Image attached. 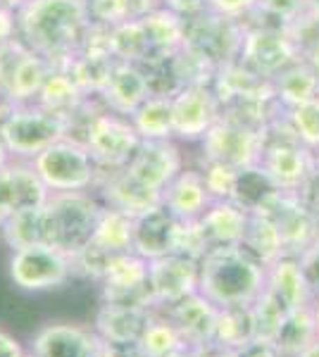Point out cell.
Listing matches in <instances>:
<instances>
[{
  "label": "cell",
  "instance_id": "6da1fadb",
  "mask_svg": "<svg viewBox=\"0 0 319 357\" xmlns=\"http://www.w3.org/2000/svg\"><path fill=\"white\" fill-rule=\"evenodd\" d=\"M89 26V0H29L17 10V36L53 67L77 53Z\"/></svg>",
  "mask_w": 319,
  "mask_h": 357
},
{
  "label": "cell",
  "instance_id": "7a4b0ae2",
  "mask_svg": "<svg viewBox=\"0 0 319 357\" xmlns=\"http://www.w3.org/2000/svg\"><path fill=\"white\" fill-rule=\"evenodd\" d=\"M265 284L267 267L241 245H217L200 260L198 291L217 307H251Z\"/></svg>",
  "mask_w": 319,
  "mask_h": 357
},
{
  "label": "cell",
  "instance_id": "3957f363",
  "mask_svg": "<svg viewBox=\"0 0 319 357\" xmlns=\"http://www.w3.org/2000/svg\"><path fill=\"white\" fill-rule=\"evenodd\" d=\"M101 212L103 200L96 191L50 193L43 205L45 245L74 257L91 241Z\"/></svg>",
  "mask_w": 319,
  "mask_h": 357
},
{
  "label": "cell",
  "instance_id": "277c9868",
  "mask_svg": "<svg viewBox=\"0 0 319 357\" xmlns=\"http://www.w3.org/2000/svg\"><path fill=\"white\" fill-rule=\"evenodd\" d=\"M69 131V119L38 102L15 105L0 124V136L8 146L13 160L31 162L38 153L53 146Z\"/></svg>",
  "mask_w": 319,
  "mask_h": 357
},
{
  "label": "cell",
  "instance_id": "5b68a950",
  "mask_svg": "<svg viewBox=\"0 0 319 357\" xmlns=\"http://www.w3.org/2000/svg\"><path fill=\"white\" fill-rule=\"evenodd\" d=\"M31 167L50 193L96 191L101 178V167L96 165L84 143L67 136L38 153L31 160Z\"/></svg>",
  "mask_w": 319,
  "mask_h": 357
},
{
  "label": "cell",
  "instance_id": "8992f818",
  "mask_svg": "<svg viewBox=\"0 0 319 357\" xmlns=\"http://www.w3.org/2000/svg\"><path fill=\"white\" fill-rule=\"evenodd\" d=\"M8 276L17 291L45 293L67 286L74 279L72 255L53 245H29L10 250Z\"/></svg>",
  "mask_w": 319,
  "mask_h": 357
},
{
  "label": "cell",
  "instance_id": "52a82bcc",
  "mask_svg": "<svg viewBox=\"0 0 319 357\" xmlns=\"http://www.w3.org/2000/svg\"><path fill=\"white\" fill-rule=\"evenodd\" d=\"M262 131L239 122L222 112L212 129L200 138V158L207 162H224L236 169L260 165L262 158Z\"/></svg>",
  "mask_w": 319,
  "mask_h": 357
},
{
  "label": "cell",
  "instance_id": "ba28073f",
  "mask_svg": "<svg viewBox=\"0 0 319 357\" xmlns=\"http://www.w3.org/2000/svg\"><path fill=\"white\" fill-rule=\"evenodd\" d=\"M243 43L239 60L246 62L253 72L262 74L265 79L279 77L283 69L293 67L303 60V53L295 45L288 29L281 26H258L243 24Z\"/></svg>",
  "mask_w": 319,
  "mask_h": 357
},
{
  "label": "cell",
  "instance_id": "9c48e42d",
  "mask_svg": "<svg viewBox=\"0 0 319 357\" xmlns=\"http://www.w3.org/2000/svg\"><path fill=\"white\" fill-rule=\"evenodd\" d=\"M186 22V45L200 53L210 65L222 67L239 60L241 43H243V22L229 20L217 13H205L191 17Z\"/></svg>",
  "mask_w": 319,
  "mask_h": 357
},
{
  "label": "cell",
  "instance_id": "30bf717a",
  "mask_svg": "<svg viewBox=\"0 0 319 357\" xmlns=\"http://www.w3.org/2000/svg\"><path fill=\"white\" fill-rule=\"evenodd\" d=\"M98 286H101V303L138 305V307L155 310L148 289V260L133 250L114 255Z\"/></svg>",
  "mask_w": 319,
  "mask_h": 357
},
{
  "label": "cell",
  "instance_id": "8fae6325",
  "mask_svg": "<svg viewBox=\"0 0 319 357\" xmlns=\"http://www.w3.org/2000/svg\"><path fill=\"white\" fill-rule=\"evenodd\" d=\"M222 117V105L212 86H186L172 96L174 141L200 143V138Z\"/></svg>",
  "mask_w": 319,
  "mask_h": 357
},
{
  "label": "cell",
  "instance_id": "7c38bea8",
  "mask_svg": "<svg viewBox=\"0 0 319 357\" xmlns=\"http://www.w3.org/2000/svg\"><path fill=\"white\" fill-rule=\"evenodd\" d=\"M200 262L170 252L165 257L148 262V289L153 296L155 310L170 307L184 298L198 293Z\"/></svg>",
  "mask_w": 319,
  "mask_h": 357
},
{
  "label": "cell",
  "instance_id": "4fadbf2b",
  "mask_svg": "<svg viewBox=\"0 0 319 357\" xmlns=\"http://www.w3.org/2000/svg\"><path fill=\"white\" fill-rule=\"evenodd\" d=\"M265 215H269L274 220L276 229H279L286 255L300 257L317 241L319 215L298 193L281 191Z\"/></svg>",
  "mask_w": 319,
  "mask_h": 357
},
{
  "label": "cell",
  "instance_id": "5bb4252c",
  "mask_svg": "<svg viewBox=\"0 0 319 357\" xmlns=\"http://www.w3.org/2000/svg\"><path fill=\"white\" fill-rule=\"evenodd\" d=\"M186 167L179 141H141L124 169L143 186L160 191Z\"/></svg>",
  "mask_w": 319,
  "mask_h": 357
},
{
  "label": "cell",
  "instance_id": "9a60e30c",
  "mask_svg": "<svg viewBox=\"0 0 319 357\" xmlns=\"http://www.w3.org/2000/svg\"><path fill=\"white\" fill-rule=\"evenodd\" d=\"M96 193L103 200V205L121 210L131 217H138L143 212L162 205V193L143 186L141 181H136L124 167L121 169L101 172Z\"/></svg>",
  "mask_w": 319,
  "mask_h": 357
},
{
  "label": "cell",
  "instance_id": "2e32d148",
  "mask_svg": "<svg viewBox=\"0 0 319 357\" xmlns=\"http://www.w3.org/2000/svg\"><path fill=\"white\" fill-rule=\"evenodd\" d=\"M153 312V307H138V305L101 303L91 329L101 341L114 345V348H133Z\"/></svg>",
  "mask_w": 319,
  "mask_h": 357
},
{
  "label": "cell",
  "instance_id": "e0dca14e",
  "mask_svg": "<svg viewBox=\"0 0 319 357\" xmlns=\"http://www.w3.org/2000/svg\"><path fill=\"white\" fill-rule=\"evenodd\" d=\"M98 336L91 326L72 321H50L31 336L29 350L38 357H91Z\"/></svg>",
  "mask_w": 319,
  "mask_h": 357
},
{
  "label": "cell",
  "instance_id": "ac0fdd59",
  "mask_svg": "<svg viewBox=\"0 0 319 357\" xmlns=\"http://www.w3.org/2000/svg\"><path fill=\"white\" fill-rule=\"evenodd\" d=\"M148 96H150V84L143 67L133 65V62L117 60L112 72H110L105 86H103V91L98 93V100L103 102L105 110L121 114V117H129Z\"/></svg>",
  "mask_w": 319,
  "mask_h": 357
},
{
  "label": "cell",
  "instance_id": "d6986e66",
  "mask_svg": "<svg viewBox=\"0 0 319 357\" xmlns=\"http://www.w3.org/2000/svg\"><path fill=\"white\" fill-rule=\"evenodd\" d=\"M162 312H165L167 319L177 326L184 343L193 345V348H202V345L212 343L219 307L210 298L202 296L200 291L184 298V301L170 305V307H162Z\"/></svg>",
  "mask_w": 319,
  "mask_h": 357
},
{
  "label": "cell",
  "instance_id": "ffe728a7",
  "mask_svg": "<svg viewBox=\"0 0 319 357\" xmlns=\"http://www.w3.org/2000/svg\"><path fill=\"white\" fill-rule=\"evenodd\" d=\"M179 220L167 207H153L133 217V252L146 260H158L174 252V236Z\"/></svg>",
  "mask_w": 319,
  "mask_h": 357
},
{
  "label": "cell",
  "instance_id": "44dd1931",
  "mask_svg": "<svg viewBox=\"0 0 319 357\" xmlns=\"http://www.w3.org/2000/svg\"><path fill=\"white\" fill-rule=\"evenodd\" d=\"M210 203L212 198L207 193L198 167H184L162 188V207H167L177 220H198Z\"/></svg>",
  "mask_w": 319,
  "mask_h": 357
},
{
  "label": "cell",
  "instance_id": "7402d4cb",
  "mask_svg": "<svg viewBox=\"0 0 319 357\" xmlns=\"http://www.w3.org/2000/svg\"><path fill=\"white\" fill-rule=\"evenodd\" d=\"M265 289L279 301L286 310L305 307L315 303V293L305 279L298 257L283 255L267 267V284Z\"/></svg>",
  "mask_w": 319,
  "mask_h": 357
},
{
  "label": "cell",
  "instance_id": "603a6c76",
  "mask_svg": "<svg viewBox=\"0 0 319 357\" xmlns=\"http://www.w3.org/2000/svg\"><path fill=\"white\" fill-rule=\"evenodd\" d=\"M248 212H243L231 200H212L210 207L200 215V224L205 229L212 248L217 245H241L248 229Z\"/></svg>",
  "mask_w": 319,
  "mask_h": 357
},
{
  "label": "cell",
  "instance_id": "cb8c5ba5",
  "mask_svg": "<svg viewBox=\"0 0 319 357\" xmlns=\"http://www.w3.org/2000/svg\"><path fill=\"white\" fill-rule=\"evenodd\" d=\"M279 193L281 188L272 181L269 174L260 165H255L239 172L231 203H236L248 215H265Z\"/></svg>",
  "mask_w": 319,
  "mask_h": 357
},
{
  "label": "cell",
  "instance_id": "d4e9b609",
  "mask_svg": "<svg viewBox=\"0 0 319 357\" xmlns=\"http://www.w3.org/2000/svg\"><path fill=\"white\" fill-rule=\"evenodd\" d=\"M141 24L150 45V57L174 55L186 45V22L162 5L143 17Z\"/></svg>",
  "mask_w": 319,
  "mask_h": 357
},
{
  "label": "cell",
  "instance_id": "484cf974",
  "mask_svg": "<svg viewBox=\"0 0 319 357\" xmlns=\"http://www.w3.org/2000/svg\"><path fill=\"white\" fill-rule=\"evenodd\" d=\"M50 69H53V65H50L43 55H38V53H34L31 48H27L20 57V62H17L5 93H8V98L15 102V105L36 102V98L40 93V89H43V82L50 74Z\"/></svg>",
  "mask_w": 319,
  "mask_h": 357
},
{
  "label": "cell",
  "instance_id": "4316f807",
  "mask_svg": "<svg viewBox=\"0 0 319 357\" xmlns=\"http://www.w3.org/2000/svg\"><path fill=\"white\" fill-rule=\"evenodd\" d=\"M114 57L112 53H103V50H89V48H79L65 65H60L62 69H67L69 77L77 82V86L84 91L86 96H98L105 86L110 72L114 67Z\"/></svg>",
  "mask_w": 319,
  "mask_h": 357
},
{
  "label": "cell",
  "instance_id": "83f0119b",
  "mask_svg": "<svg viewBox=\"0 0 319 357\" xmlns=\"http://www.w3.org/2000/svg\"><path fill=\"white\" fill-rule=\"evenodd\" d=\"M272 86H274V96L283 110H291L295 105L319 98V74L305 60L283 69L279 77L272 79Z\"/></svg>",
  "mask_w": 319,
  "mask_h": 357
},
{
  "label": "cell",
  "instance_id": "f1b7e54d",
  "mask_svg": "<svg viewBox=\"0 0 319 357\" xmlns=\"http://www.w3.org/2000/svg\"><path fill=\"white\" fill-rule=\"evenodd\" d=\"M133 129L141 141H170L174 138L172 96L150 93L141 105L129 114Z\"/></svg>",
  "mask_w": 319,
  "mask_h": 357
},
{
  "label": "cell",
  "instance_id": "f546056e",
  "mask_svg": "<svg viewBox=\"0 0 319 357\" xmlns=\"http://www.w3.org/2000/svg\"><path fill=\"white\" fill-rule=\"evenodd\" d=\"M89 98L91 96H86L84 91H81L79 86H77V82L69 77L67 69L53 67L48 77H45L43 89H40L36 102L69 119V114L77 112L79 107L84 105L86 100H89Z\"/></svg>",
  "mask_w": 319,
  "mask_h": 357
},
{
  "label": "cell",
  "instance_id": "4dcf8cb0",
  "mask_svg": "<svg viewBox=\"0 0 319 357\" xmlns=\"http://www.w3.org/2000/svg\"><path fill=\"white\" fill-rule=\"evenodd\" d=\"M241 248L251 257H255L262 267H269L272 262H276L279 257L286 255V252H283L281 234L269 215L248 217V229H246V236H243Z\"/></svg>",
  "mask_w": 319,
  "mask_h": 357
},
{
  "label": "cell",
  "instance_id": "1f68e13d",
  "mask_svg": "<svg viewBox=\"0 0 319 357\" xmlns=\"http://www.w3.org/2000/svg\"><path fill=\"white\" fill-rule=\"evenodd\" d=\"M91 243L98 245L101 250L110 255H119V252L133 250V217L121 210L103 205V212L96 222Z\"/></svg>",
  "mask_w": 319,
  "mask_h": 357
},
{
  "label": "cell",
  "instance_id": "d6a6232c",
  "mask_svg": "<svg viewBox=\"0 0 319 357\" xmlns=\"http://www.w3.org/2000/svg\"><path fill=\"white\" fill-rule=\"evenodd\" d=\"M315 338H317L315 312H312V305H305V307L288 310L274 343L283 357H295L305 345L315 341Z\"/></svg>",
  "mask_w": 319,
  "mask_h": 357
},
{
  "label": "cell",
  "instance_id": "836d02e7",
  "mask_svg": "<svg viewBox=\"0 0 319 357\" xmlns=\"http://www.w3.org/2000/svg\"><path fill=\"white\" fill-rule=\"evenodd\" d=\"M0 238L10 250L29 245H45V227H43V205L31 210H20L10 215V220L0 229Z\"/></svg>",
  "mask_w": 319,
  "mask_h": 357
},
{
  "label": "cell",
  "instance_id": "e575fe53",
  "mask_svg": "<svg viewBox=\"0 0 319 357\" xmlns=\"http://www.w3.org/2000/svg\"><path fill=\"white\" fill-rule=\"evenodd\" d=\"M179 345H184L181 333L177 331V326L167 319V314L162 310H155L141 333V338H138L136 350L141 357H165L172 350H177Z\"/></svg>",
  "mask_w": 319,
  "mask_h": 357
},
{
  "label": "cell",
  "instance_id": "d590c367",
  "mask_svg": "<svg viewBox=\"0 0 319 357\" xmlns=\"http://www.w3.org/2000/svg\"><path fill=\"white\" fill-rule=\"evenodd\" d=\"M255 338V321L251 307H219L212 343L236 350Z\"/></svg>",
  "mask_w": 319,
  "mask_h": 357
},
{
  "label": "cell",
  "instance_id": "8d00e7d4",
  "mask_svg": "<svg viewBox=\"0 0 319 357\" xmlns=\"http://www.w3.org/2000/svg\"><path fill=\"white\" fill-rule=\"evenodd\" d=\"M110 48H112L114 60L143 65L150 57V45L141 20H131L124 22V24L110 26Z\"/></svg>",
  "mask_w": 319,
  "mask_h": 357
},
{
  "label": "cell",
  "instance_id": "74e56055",
  "mask_svg": "<svg viewBox=\"0 0 319 357\" xmlns=\"http://www.w3.org/2000/svg\"><path fill=\"white\" fill-rule=\"evenodd\" d=\"M307 10V0H258L255 13L243 24L258 26H281L288 29Z\"/></svg>",
  "mask_w": 319,
  "mask_h": 357
},
{
  "label": "cell",
  "instance_id": "f35d334b",
  "mask_svg": "<svg viewBox=\"0 0 319 357\" xmlns=\"http://www.w3.org/2000/svg\"><path fill=\"white\" fill-rule=\"evenodd\" d=\"M251 312H253V321H255V336L267 338V341H274L288 310L265 289L262 296L251 305Z\"/></svg>",
  "mask_w": 319,
  "mask_h": 357
},
{
  "label": "cell",
  "instance_id": "ab89813d",
  "mask_svg": "<svg viewBox=\"0 0 319 357\" xmlns=\"http://www.w3.org/2000/svg\"><path fill=\"white\" fill-rule=\"evenodd\" d=\"M212 250V243L207 238L205 229L198 220H179L177 224V236H174V252L191 260H202L207 252Z\"/></svg>",
  "mask_w": 319,
  "mask_h": 357
},
{
  "label": "cell",
  "instance_id": "60d3db41",
  "mask_svg": "<svg viewBox=\"0 0 319 357\" xmlns=\"http://www.w3.org/2000/svg\"><path fill=\"white\" fill-rule=\"evenodd\" d=\"M286 117L291 129L295 131V136H298V141L317 153L319 151V98L286 110Z\"/></svg>",
  "mask_w": 319,
  "mask_h": 357
},
{
  "label": "cell",
  "instance_id": "b9f144b4",
  "mask_svg": "<svg viewBox=\"0 0 319 357\" xmlns=\"http://www.w3.org/2000/svg\"><path fill=\"white\" fill-rule=\"evenodd\" d=\"M198 169L212 200H231L241 169L224 162H207V160H198Z\"/></svg>",
  "mask_w": 319,
  "mask_h": 357
},
{
  "label": "cell",
  "instance_id": "7bdbcfd3",
  "mask_svg": "<svg viewBox=\"0 0 319 357\" xmlns=\"http://www.w3.org/2000/svg\"><path fill=\"white\" fill-rule=\"evenodd\" d=\"M91 22L103 26H117L124 22H131L129 0H89Z\"/></svg>",
  "mask_w": 319,
  "mask_h": 357
},
{
  "label": "cell",
  "instance_id": "ee69618b",
  "mask_svg": "<svg viewBox=\"0 0 319 357\" xmlns=\"http://www.w3.org/2000/svg\"><path fill=\"white\" fill-rule=\"evenodd\" d=\"M258 0H207V10L236 22H246L255 13Z\"/></svg>",
  "mask_w": 319,
  "mask_h": 357
},
{
  "label": "cell",
  "instance_id": "f6af8a7d",
  "mask_svg": "<svg viewBox=\"0 0 319 357\" xmlns=\"http://www.w3.org/2000/svg\"><path fill=\"white\" fill-rule=\"evenodd\" d=\"M298 262H300V267H303V272H305L307 284H310V289H312V293H315V298H317L319 296V236H317L315 243H312L303 252V255L298 257Z\"/></svg>",
  "mask_w": 319,
  "mask_h": 357
},
{
  "label": "cell",
  "instance_id": "bcb514c9",
  "mask_svg": "<svg viewBox=\"0 0 319 357\" xmlns=\"http://www.w3.org/2000/svg\"><path fill=\"white\" fill-rule=\"evenodd\" d=\"M234 357H283L276 348L274 341H267V338L255 336L248 343H243L241 348L234 350Z\"/></svg>",
  "mask_w": 319,
  "mask_h": 357
},
{
  "label": "cell",
  "instance_id": "7dc6e473",
  "mask_svg": "<svg viewBox=\"0 0 319 357\" xmlns=\"http://www.w3.org/2000/svg\"><path fill=\"white\" fill-rule=\"evenodd\" d=\"M160 5L170 13L179 15L181 20H191V17L207 10V0H160Z\"/></svg>",
  "mask_w": 319,
  "mask_h": 357
},
{
  "label": "cell",
  "instance_id": "c3c4849f",
  "mask_svg": "<svg viewBox=\"0 0 319 357\" xmlns=\"http://www.w3.org/2000/svg\"><path fill=\"white\" fill-rule=\"evenodd\" d=\"M15 198H13V191H10V183L5 178V167L0 169V229L3 224L10 220V215H15Z\"/></svg>",
  "mask_w": 319,
  "mask_h": 357
},
{
  "label": "cell",
  "instance_id": "681fc988",
  "mask_svg": "<svg viewBox=\"0 0 319 357\" xmlns=\"http://www.w3.org/2000/svg\"><path fill=\"white\" fill-rule=\"evenodd\" d=\"M17 38V13L0 5V45Z\"/></svg>",
  "mask_w": 319,
  "mask_h": 357
},
{
  "label": "cell",
  "instance_id": "f907efd6",
  "mask_svg": "<svg viewBox=\"0 0 319 357\" xmlns=\"http://www.w3.org/2000/svg\"><path fill=\"white\" fill-rule=\"evenodd\" d=\"M24 350L27 348L20 343V338H15L10 331L0 329V357H22Z\"/></svg>",
  "mask_w": 319,
  "mask_h": 357
},
{
  "label": "cell",
  "instance_id": "816d5d0a",
  "mask_svg": "<svg viewBox=\"0 0 319 357\" xmlns=\"http://www.w3.org/2000/svg\"><path fill=\"white\" fill-rule=\"evenodd\" d=\"M198 357H234V350L229 348H222L217 343H207L198 348Z\"/></svg>",
  "mask_w": 319,
  "mask_h": 357
},
{
  "label": "cell",
  "instance_id": "f5cc1de1",
  "mask_svg": "<svg viewBox=\"0 0 319 357\" xmlns=\"http://www.w3.org/2000/svg\"><path fill=\"white\" fill-rule=\"evenodd\" d=\"M91 357H121V353H119V348H114V345H110V343L98 338V343H96Z\"/></svg>",
  "mask_w": 319,
  "mask_h": 357
},
{
  "label": "cell",
  "instance_id": "db71d44e",
  "mask_svg": "<svg viewBox=\"0 0 319 357\" xmlns=\"http://www.w3.org/2000/svg\"><path fill=\"white\" fill-rule=\"evenodd\" d=\"M303 60L319 74V41H317V43H312L310 48H305V50H303Z\"/></svg>",
  "mask_w": 319,
  "mask_h": 357
},
{
  "label": "cell",
  "instance_id": "11a10c76",
  "mask_svg": "<svg viewBox=\"0 0 319 357\" xmlns=\"http://www.w3.org/2000/svg\"><path fill=\"white\" fill-rule=\"evenodd\" d=\"M165 357H198V348H193V345L184 343V345H179L177 350H172V353L165 355Z\"/></svg>",
  "mask_w": 319,
  "mask_h": 357
},
{
  "label": "cell",
  "instance_id": "9f6ffc18",
  "mask_svg": "<svg viewBox=\"0 0 319 357\" xmlns=\"http://www.w3.org/2000/svg\"><path fill=\"white\" fill-rule=\"evenodd\" d=\"M13 107H15V102L10 100V98L5 96L3 91H0V124H3V119L8 117L10 110H13Z\"/></svg>",
  "mask_w": 319,
  "mask_h": 357
},
{
  "label": "cell",
  "instance_id": "6f0895ef",
  "mask_svg": "<svg viewBox=\"0 0 319 357\" xmlns=\"http://www.w3.org/2000/svg\"><path fill=\"white\" fill-rule=\"evenodd\" d=\"M295 357H319V336L310 345H305V348L300 350V353L295 355Z\"/></svg>",
  "mask_w": 319,
  "mask_h": 357
},
{
  "label": "cell",
  "instance_id": "680465c9",
  "mask_svg": "<svg viewBox=\"0 0 319 357\" xmlns=\"http://www.w3.org/2000/svg\"><path fill=\"white\" fill-rule=\"evenodd\" d=\"M10 162H13V155H10L8 146H5V141H3V136H0V169H3V167H8Z\"/></svg>",
  "mask_w": 319,
  "mask_h": 357
},
{
  "label": "cell",
  "instance_id": "91938a15",
  "mask_svg": "<svg viewBox=\"0 0 319 357\" xmlns=\"http://www.w3.org/2000/svg\"><path fill=\"white\" fill-rule=\"evenodd\" d=\"M29 3V0H0V5H3V8H10V10H22L24 8V5Z\"/></svg>",
  "mask_w": 319,
  "mask_h": 357
},
{
  "label": "cell",
  "instance_id": "94428289",
  "mask_svg": "<svg viewBox=\"0 0 319 357\" xmlns=\"http://www.w3.org/2000/svg\"><path fill=\"white\" fill-rule=\"evenodd\" d=\"M119 353H121V357H141L136 350V345H133V348H119Z\"/></svg>",
  "mask_w": 319,
  "mask_h": 357
},
{
  "label": "cell",
  "instance_id": "6125c7cd",
  "mask_svg": "<svg viewBox=\"0 0 319 357\" xmlns=\"http://www.w3.org/2000/svg\"><path fill=\"white\" fill-rule=\"evenodd\" d=\"M312 312H315V324H317V336H319V296L312 303Z\"/></svg>",
  "mask_w": 319,
  "mask_h": 357
},
{
  "label": "cell",
  "instance_id": "be15d7a7",
  "mask_svg": "<svg viewBox=\"0 0 319 357\" xmlns=\"http://www.w3.org/2000/svg\"><path fill=\"white\" fill-rule=\"evenodd\" d=\"M307 10L310 13H319V0H307Z\"/></svg>",
  "mask_w": 319,
  "mask_h": 357
},
{
  "label": "cell",
  "instance_id": "e7e4bbea",
  "mask_svg": "<svg viewBox=\"0 0 319 357\" xmlns=\"http://www.w3.org/2000/svg\"><path fill=\"white\" fill-rule=\"evenodd\" d=\"M22 357H38V355L34 353V350H29V348H27V350H24V355H22Z\"/></svg>",
  "mask_w": 319,
  "mask_h": 357
},
{
  "label": "cell",
  "instance_id": "03108f58",
  "mask_svg": "<svg viewBox=\"0 0 319 357\" xmlns=\"http://www.w3.org/2000/svg\"><path fill=\"white\" fill-rule=\"evenodd\" d=\"M315 212H317V215H319V203H317V207H315Z\"/></svg>",
  "mask_w": 319,
  "mask_h": 357
}]
</instances>
